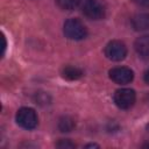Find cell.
<instances>
[{
	"label": "cell",
	"mask_w": 149,
	"mask_h": 149,
	"mask_svg": "<svg viewBox=\"0 0 149 149\" xmlns=\"http://www.w3.org/2000/svg\"><path fill=\"white\" fill-rule=\"evenodd\" d=\"M74 127V121L70 116H63L59 119L58 128L61 132H71Z\"/></svg>",
	"instance_id": "30bf717a"
},
{
	"label": "cell",
	"mask_w": 149,
	"mask_h": 149,
	"mask_svg": "<svg viewBox=\"0 0 149 149\" xmlns=\"http://www.w3.org/2000/svg\"><path fill=\"white\" fill-rule=\"evenodd\" d=\"M114 102L115 105L121 109H128L130 108L136 100L135 91L132 88H119L114 93Z\"/></svg>",
	"instance_id": "5b68a950"
},
{
	"label": "cell",
	"mask_w": 149,
	"mask_h": 149,
	"mask_svg": "<svg viewBox=\"0 0 149 149\" xmlns=\"http://www.w3.org/2000/svg\"><path fill=\"white\" fill-rule=\"evenodd\" d=\"M143 79H144V81H146V83L149 85V69H148V70L144 72V74H143Z\"/></svg>",
	"instance_id": "5bb4252c"
},
{
	"label": "cell",
	"mask_w": 149,
	"mask_h": 149,
	"mask_svg": "<svg viewBox=\"0 0 149 149\" xmlns=\"http://www.w3.org/2000/svg\"><path fill=\"white\" fill-rule=\"evenodd\" d=\"M143 148H149V143H147V144H143Z\"/></svg>",
	"instance_id": "2e32d148"
},
{
	"label": "cell",
	"mask_w": 149,
	"mask_h": 149,
	"mask_svg": "<svg viewBox=\"0 0 149 149\" xmlns=\"http://www.w3.org/2000/svg\"><path fill=\"white\" fill-rule=\"evenodd\" d=\"M133 1L141 7H149V0H133Z\"/></svg>",
	"instance_id": "4fadbf2b"
},
{
	"label": "cell",
	"mask_w": 149,
	"mask_h": 149,
	"mask_svg": "<svg viewBox=\"0 0 149 149\" xmlns=\"http://www.w3.org/2000/svg\"><path fill=\"white\" fill-rule=\"evenodd\" d=\"M62 76L68 80H77L83 77V71L77 66L66 65L62 69Z\"/></svg>",
	"instance_id": "9c48e42d"
},
{
	"label": "cell",
	"mask_w": 149,
	"mask_h": 149,
	"mask_svg": "<svg viewBox=\"0 0 149 149\" xmlns=\"http://www.w3.org/2000/svg\"><path fill=\"white\" fill-rule=\"evenodd\" d=\"M64 35L73 41H80L86 37L87 35V28L86 26L79 20V19H69L64 22L63 27Z\"/></svg>",
	"instance_id": "7a4b0ae2"
},
{
	"label": "cell",
	"mask_w": 149,
	"mask_h": 149,
	"mask_svg": "<svg viewBox=\"0 0 149 149\" xmlns=\"http://www.w3.org/2000/svg\"><path fill=\"white\" fill-rule=\"evenodd\" d=\"M134 49L140 57L149 58V35L137 37L134 43Z\"/></svg>",
	"instance_id": "52a82bcc"
},
{
	"label": "cell",
	"mask_w": 149,
	"mask_h": 149,
	"mask_svg": "<svg viewBox=\"0 0 149 149\" xmlns=\"http://www.w3.org/2000/svg\"><path fill=\"white\" fill-rule=\"evenodd\" d=\"M79 1L80 0H56V3L61 9L73 10L74 8L79 7Z\"/></svg>",
	"instance_id": "8fae6325"
},
{
	"label": "cell",
	"mask_w": 149,
	"mask_h": 149,
	"mask_svg": "<svg viewBox=\"0 0 149 149\" xmlns=\"http://www.w3.org/2000/svg\"><path fill=\"white\" fill-rule=\"evenodd\" d=\"M79 8L81 13L91 20H101L106 14L105 6L100 0H80Z\"/></svg>",
	"instance_id": "6da1fadb"
},
{
	"label": "cell",
	"mask_w": 149,
	"mask_h": 149,
	"mask_svg": "<svg viewBox=\"0 0 149 149\" xmlns=\"http://www.w3.org/2000/svg\"><path fill=\"white\" fill-rule=\"evenodd\" d=\"M109 78L120 85L129 84L134 79V72L132 69L127 66H116L109 70Z\"/></svg>",
	"instance_id": "8992f818"
},
{
	"label": "cell",
	"mask_w": 149,
	"mask_h": 149,
	"mask_svg": "<svg viewBox=\"0 0 149 149\" xmlns=\"http://www.w3.org/2000/svg\"><path fill=\"white\" fill-rule=\"evenodd\" d=\"M85 147H86V148H90V147H99V146H98V144H94V143H93V144L91 143V144H87V146H85Z\"/></svg>",
	"instance_id": "9a60e30c"
},
{
	"label": "cell",
	"mask_w": 149,
	"mask_h": 149,
	"mask_svg": "<svg viewBox=\"0 0 149 149\" xmlns=\"http://www.w3.org/2000/svg\"><path fill=\"white\" fill-rule=\"evenodd\" d=\"M132 26L137 31L149 29V13H139L134 15L132 19Z\"/></svg>",
	"instance_id": "ba28073f"
},
{
	"label": "cell",
	"mask_w": 149,
	"mask_h": 149,
	"mask_svg": "<svg viewBox=\"0 0 149 149\" xmlns=\"http://www.w3.org/2000/svg\"><path fill=\"white\" fill-rule=\"evenodd\" d=\"M56 146L58 147V148H74L76 147V144L74 143H72V142H70V140H61L59 142H57L56 143Z\"/></svg>",
	"instance_id": "7c38bea8"
},
{
	"label": "cell",
	"mask_w": 149,
	"mask_h": 149,
	"mask_svg": "<svg viewBox=\"0 0 149 149\" xmlns=\"http://www.w3.org/2000/svg\"><path fill=\"white\" fill-rule=\"evenodd\" d=\"M147 129H148V130H149V125H148V126H147Z\"/></svg>",
	"instance_id": "e0dca14e"
},
{
	"label": "cell",
	"mask_w": 149,
	"mask_h": 149,
	"mask_svg": "<svg viewBox=\"0 0 149 149\" xmlns=\"http://www.w3.org/2000/svg\"><path fill=\"white\" fill-rule=\"evenodd\" d=\"M15 119H16L17 125L21 128H24V129H28V130L34 129L37 126V122H38L36 112L30 107L20 108L16 113Z\"/></svg>",
	"instance_id": "3957f363"
},
{
	"label": "cell",
	"mask_w": 149,
	"mask_h": 149,
	"mask_svg": "<svg viewBox=\"0 0 149 149\" xmlns=\"http://www.w3.org/2000/svg\"><path fill=\"white\" fill-rule=\"evenodd\" d=\"M105 55L108 59L114 62H120L127 56V47L123 42L119 40H113L105 47Z\"/></svg>",
	"instance_id": "277c9868"
}]
</instances>
